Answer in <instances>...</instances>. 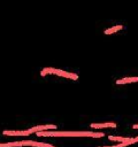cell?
<instances>
[{
	"instance_id": "1",
	"label": "cell",
	"mask_w": 138,
	"mask_h": 147,
	"mask_svg": "<svg viewBox=\"0 0 138 147\" xmlns=\"http://www.w3.org/2000/svg\"><path fill=\"white\" fill-rule=\"evenodd\" d=\"M48 74H53V75H57V76H61V77H66V78H70V79H78V75L74 74V72H67V71H63V70H60V69H54V68H45L41 70L40 75L41 76H45V75H48Z\"/></svg>"
},
{
	"instance_id": "2",
	"label": "cell",
	"mask_w": 138,
	"mask_h": 147,
	"mask_svg": "<svg viewBox=\"0 0 138 147\" xmlns=\"http://www.w3.org/2000/svg\"><path fill=\"white\" fill-rule=\"evenodd\" d=\"M39 137H76V131H43L37 132Z\"/></svg>"
},
{
	"instance_id": "3",
	"label": "cell",
	"mask_w": 138,
	"mask_h": 147,
	"mask_svg": "<svg viewBox=\"0 0 138 147\" xmlns=\"http://www.w3.org/2000/svg\"><path fill=\"white\" fill-rule=\"evenodd\" d=\"M105 134L102 132H91V131H76V137H91V138H101Z\"/></svg>"
},
{
	"instance_id": "4",
	"label": "cell",
	"mask_w": 138,
	"mask_h": 147,
	"mask_svg": "<svg viewBox=\"0 0 138 147\" xmlns=\"http://www.w3.org/2000/svg\"><path fill=\"white\" fill-rule=\"evenodd\" d=\"M55 130L56 126L55 125H52V124H48V125H39V126H33L31 129H29L28 131L30 133H37V132H43V131H47V130Z\"/></svg>"
},
{
	"instance_id": "5",
	"label": "cell",
	"mask_w": 138,
	"mask_h": 147,
	"mask_svg": "<svg viewBox=\"0 0 138 147\" xmlns=\"http://www.w3.org/2000/svg\"><path fill=\"white\" fill-rule=\"evenodd\" d=\"M23 146H33V147H55L51 144L46 142H38V141H32V140H22Z\"/></svg>"
},
{
	"instance_id": "6",
	"label": "cell",
	"mask_w": 138,
	"mask_h": 147,
	"mask_svg": "<svg viewBox=\"0 0 138 147\" xmlns=\"http://www.w3.org/2000/svg\"><path fill=\"white\" fill-rule=\"evenodd\" d=\"M109 140L113 141H120V142H129V144H133L135 142V138H125V137H114V136H108Z\"/></svg>"
},
{
	"instance_id": "7",
	"label": "cell",
	"mask_w": 138,
	"mask_h": 147,
	"mask_svg": "<svg viewBox=\"0 0 138 147\" xmlns=\"http://www.w3.org/2000/svg\"><path fill=\"white\" fill-rule=\"evenodd\" d=\"M3 136H30L31 133L26 130V131H3L2 132Z\"/></svg>"
},
{
	"instance_id": "8",
	"label": "cell",
	"mask_w": 138,
	"mask_h": 147,
	"mask_svg": "<svg viewBox=\"0 0 138 147\" xmlns=\"http://www.w3.org/2000/svg\"><path fill=\"white\" fill-rule=\"evenodd\" d=\"M138 82V77H125L122 79H118L116 82V84H129V83H137Z\"/></svg>"
},
{
	"instance_id": "9",
	"label": "cell",
	"mask_w": 138,
	"mask_h": 147,
	"mask_svg": "<svg viewBox=\"0 0 138 147\" xmlns=\"http://www.w3.org/2000/svg\"><path fill=\"white\" fill-rule=\"evenodd\" d=\"M92 129H103V127H116L115 123H100V124H91Z\"/></svg>"
},
{
	"instance_id": "10",
	"label": "cell",
	"mask_w": 138,
	"mask_h": 147,
	"mask_svg": "<svg viewBox=\"0 0 138 147\" xmlns=\"http://www.w3.org/2000/svg\"><path fill=\"white\" fill-rule=\"evenodd\" d=\"M123 29V25H115V26H112V28H109V29H106L105 30V34H113V33H115V32H117V31H120V30H122Z\"/></svg>"
},
{
	"instance_id": "11",
	"label": "cell",
	"mask_w": 138,
	"mask_h": 147,
	"mask_svg": "<svg viewBox=\"0 0 138 147\" xmlns=\"http://www.w3.org/2000/svg\"><path fill=\"white\" fill-rule=\"evenodd\" d=\"M21 146H23L22 141H14V142H7L0 145V147H21Z\"/></svg>"
},
{
	"instance_id": "12",
	"label": "cell",
	"mask_w": 138,
	"mask_h": 147,
	"mask_svg": "<svg viewBox=\"0 0 138 147\" xmlns=\"http://www.w3.org/2000/svg\"><path fill=\"white\" fill-rule=\"evenodd\" d=\"M128 145H130V144H129V142H121V144L115 145V146H106V147H125V146H128Z\"/></svg>"
},
{
	"instance_id": "13",
	"label": "cell",
	"mask_w": 138,
	"mask_h": 147,
	"mask_svg": "<svg viewBox=\"0 0 138 147\" xmlns=\"http://www.w3.org/2000/svg\"><path fill=\"white\" fill-rule=\"evenodd\" d=\"M133 129H138V124H135L133 125Z\"/></svg>"
},
{
	"instance_id": "14",
	"label": "cell",
	"mask_w": 138,
	"mask_h": 147,
	"mask_svg": "<svg viewBox=\"0 0 138 147\" xmlns=\"http://www.w3.org/2000/svg\"><path fill=\"white\" fill-rule=\"evenodd\" d=\"M135 142H138V137H137V138H135Z\"/></svg>"
}]
</instances>
